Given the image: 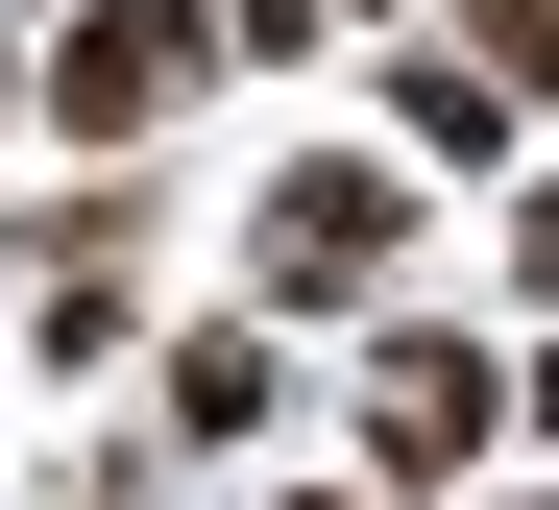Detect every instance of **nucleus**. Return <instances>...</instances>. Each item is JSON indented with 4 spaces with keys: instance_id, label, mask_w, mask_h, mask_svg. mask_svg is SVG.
<instances>
[{
    "instance_id": "3",
    "label": "nucleus",
    "mask_w": 559,
    "mask_h": 510,
    "mask_svg": "<svg viewBox=\"0 0 559 510\" xmlns=\"http://www.w3.org/2000/svg\"><path fill=\"white\" fill-rule=\"evenodd\" d=\"M195 73H243V49H219V0H73L25 122H49V146H98V170H146V122H170Z\"/></svg>"
},
{
    "instance_id": "1",
    "label": "nucleus",
    "mask_w": 559,
    "mask_h": 510,
    "mask_svg": "<svg viewBox=\"0 0 559 510\" xmlns=\"http://www.w3.org/2000/svg\"><path fill=\"white\" fill-rule=\"evenodd\" d=\"M414 220H438V170L414 146H293V170H267L243 194V317H365V341H390V292H414Z\"/></svg>"
},
{
    "instance_id": "4",
    "label": "nucleus",
    "mask_w": 559,
    "mask_h": 510,
    "mask_svg": "<svg viewBox=\"0 0 559 510\" xmlns=\"http://www.w3.org/2000/svg\"><path fill=\"white\" fill-rule=\"evenodd\" d=\"M146 438H170V462H267V438H293V317H243V292L170 317V341H146Z\"/></svg>"
},
{
    "instance_id": "12",
    "label": "nucleus",
    "mask_w": 559,
    "mask_h": 510,
    "mask_svg": "<svg viewBox=\"0 0 559 510\" xmlns=\"http://www.w3.org/2000/svg\"><path fill=\"white\" fill-rule=\"evenodd\" d=\"M341 25H390V0H341Z\"/></svg>"
},
{
    "instance_id": "7",
    "label": "nucleus",
    "mask_w": 559,
    "mask_h": 510,
    "mask_svg": "<svg viewBox=\"0 0 559 510\" xmlns=\"http://www.w3.org/2000/svg\"><path fill=\"white\" fill-rule=\"evenodd\" d=\"M462 73H487V97H559V0H462V25H438Z\"/></svg>"
},
{
    "instance_id": "5",
    "label": "nucleus",
    "mask_w": 559,
    "mask_h": 510,
    "mask_svg": "<svg viewBox=\"0 0 559 510\" xmlns=\"http://www.w3.org/2000/svg\"><path fill=\"white\" fill-rule=\"evenodd\" d=\"M390 146L414 170H511V97L462 73V49H390Z\"/></svg>"
},
{
    "instance_id": "2",
    "label": "nucleus",
    "mask_w": 559,
    "mask_h": 510,
    "mask_svg": "<svg viewBox=\"0 0 559 510\" xmlns=\"http://www.w3.org/2000/svg\"><path fill=\"white\" fill-rule=\"evenodd\" d=\"M535 438V341H487V317H390L341 365V462L390 486V510H438V486H487Z\"/></svg>"
},
{
    "instance_id": "9",
    "label": "nucleus",
    "mask_w": 559,
    "mask_h": 510,
    "mask_svg": "<svg viewBox=\"0 0 559 510\" xmlns=\"http://www.w3.org/2000/svg\"><path fill=\"white\" fill-rule=\"evenodd\" d=\"M219 49H243V73H293V49H341V0H219Z\"/></svg>"
},
{
    "instance_id": "6",
    "label": "nucleus",
    "mask_w": 559,
    "mask_h": 510,
    "mask_svg": "<svg viewBox=\"0 0 559 510\" xmlns=\"http://www.w3.org/2000/svg\"><path fill=\"white\" fill-rule=\"evenodd\" d=\"M122 341H146V268H49V292H25V365H49V389H98Z\"/></svg>"
},
{
    "instance_id": "11",
    "label": "nucleus",
    "mask_w": 559,
    "mask_h": 510,
    "mask_svg": "<svg viewBox=\"0 0 559 510\" xmlns=\"http://www.w3.org/2000/svg\"><path fill=\"white\" fill-rule=\"evenodd\" d=\"M535 438H559V341H535Z\"/></svg>"
},
{
    "instance_id": "10",
    "label": "nucleus",
    "mask_w": 559,
    "mask_h": 510,
    "mask_svg": "<svg viewBox=\"0 0 559 510\" xmlns=\"http://www.w3.org/2000/svg\"><path fill=\"white\" fill-rule=\"evenodd\" d=\"M25 97H49V49H25V25H0V122H25Z\"/></svg>"
},
{
    "instance_id": "8",
    "label": "nucleus",
    "mask_w": 559,
    "mask_h": 510,
    "mask_svg": "<svg viewBox=\"0 0 559 510\" xmlns=\"http://www.w3.org/2000/svg\"><path fill=\"white\" fill-rule=\"evenodd\" d=\"M511 317L559 341V170H511Z\"/></svg>"
}]
</instances>
